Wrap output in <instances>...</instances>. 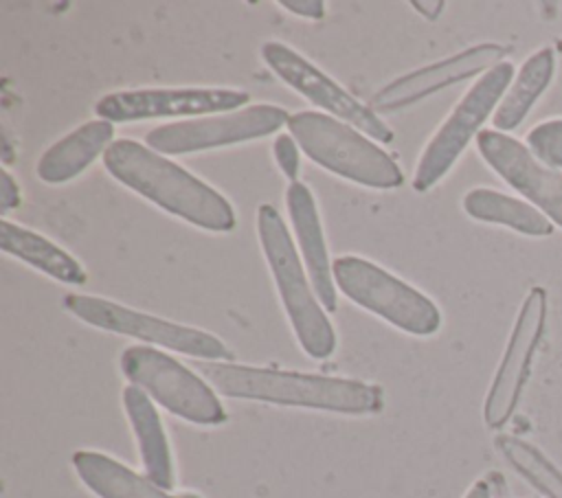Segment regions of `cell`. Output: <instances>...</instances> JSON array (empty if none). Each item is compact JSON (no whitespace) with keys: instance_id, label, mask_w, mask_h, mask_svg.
<instances>
[{"instance_id":"6da1fadb","label":"cell","mask_w":562,"mask_h":498,"mask_svg":"<svg viewBox=\"0 0 562 498\" xmlns=\"http://www.w3.org/2000/svg\"><path fill=\"white\" fill-rule=\"evenodd\" d=\"M103 165L123 186L198 228L228 233L237 224L222 193L147 145L119 138L105 149Z\"/></svg>"},{"instance_id":"7a4b0ae2","label":"cell","mask_w":562,"mask_h":498,"mask_svg":"<svg viewBox=\"0 0 562 498\" xmlns=\"http://www.w3.org/2000/svg\"><path fill=\"white\" fill-rule=\"evenodd\" d=\"M198 371L217 393L235 399L342 415H369L382 406V391L378 386L349 377L261 369L233 362H198Z\"/></svg>"},{"instance_id":"3957f363","label":"cell","mask_w":562,"mask_h":498,"mask_svg":"<svg viewBox=\"0 0 562 498\" xmlns=\"http://www.w3.org/2000/svg\"><path fill=\"white\" fill-rule=\"evenodd\" d=\"M257 237L301 349L314 360L329 358L336 349V331L299 259L294 239L272 204L257 208Z\"/></svg>"},{"instance_id":"277c9868","label":"cell","mask_w":562,"mask_h":498,"mask_svg":"<svg viewBox=\"0 0 562 498\" xmlns=\"http://www.w3.org/2000/svg\"><path fill=\"white\" fill-rule=\"evenodd\" d=\"M299 149L323 169L371 189H395L404 176L397 162L360 129L325 112L301 110L285 123Z\"/></svg>"},{"instance_id":"5b68a950","label":"cell","mask_w":562,"mask_h":498,"mask_svg":"<svg viewBox=\"0 0 562 498\" xmlns=\"http://www.w3.org/2000/svg\"><path fill=\"white\" fill-rule=\"evenodd\" d=\"M514 75V64L505 59L490 68L485 75H481L468 88V92L459 99L446 121L430 136L417 160L413 173V189L417 193L432 189L441 178H446V173L454 167L472 138L483 132V123L494 116Z\"/></svg>"},{"instance_id":"8992f818","label":"cell","mask_w":562,"mask_h":498,"mask_svg":"<svg viewBox=\"0 0 562 498\" xmlns=\"http://www.w3.org/2000/svg\"><path fill=\"white\" fill-rule=\"evenodd\" d=\"M331 270L336 290L362 309H369L413 336H432L439 331V307L417 287L404 283L389 270L356 254L334 259Z\"/></svg>"},{"instance_id":"52a82bcc","label":"cell","mask_w":562,"mask_h":498,"mask_svg":"<svg viewBox=\"0 0 562 498\" xmlns=\"http://www.w3.org/2000/svg\"><path fill=\"white\" fill-rule=\"evenodd\" d=\"M119 364L132 386L140 388L171 415L198 426L226 421V410L211 384L165 351L132 344L121 353Z\"/></svg>"},{"instance_id":"ba28073f","label":"cell","mask_w":562,"mask_h":498,"mask_svg":"<svg viewBox=\"0 0 562 498\" xmlns=\"http://www.w3.org/2000/svg\"><path fill=\"white\" fill-rule=\"evenodd\" d=\"M64 307L90 327L130 336L191 358H200L204 362H228L233 358L231 349L209 331L171 322L101 296L68 294L64 298Z\"/></svg>"},{"instance_id":"9c48e42d","label":"cell","mask_w":562,"mask_h":498,"mask_svg":"<svg viewBox=\"0 0 562 498\" xmlns=\"http://www.w3.org/2000/svg\"><path fill=\"white\" fill-rule=\"evenodd\" d=\"M288 116L290 114L279 105L259 103L233 112H220L213 116L209 114L200 118L158 125L147 132L145 143L149 149L169 156L206 151L274 134L288 123Z\"/></svg>"},{"instance_id":"30bf717a","label":"cell","mask_w":562,"mask_h":498,"mask_svg":"<svg viewBox=\"0 0 562 498\" xmlns=\"http://www.w3.org/2000/svg\"><path fill=\"white\" fill-rule=\"evenodd\" d=\"M261 59L266 66L294 92L312 101L316 107L325 110L329 116L345 121L347 125L360 129L371 140L391 143L393 129L331 77L318 70L310 59L299 55L283 42H263Z\"/></svg>"},{"instance_id":"8fae6325","label":"cell","mask_w":562,"mask_h":498,"mask_svg":"<svg viewBox=\"0 0 562 498\" xmlns=\"http://www.w3.org/2000/svg\"><path fill=\"white\" fill-rule=\"evenodd\" d=\"M544 320H547V292L544 287L536 285L527 292L518 309L505 353L492 377V384L483 404V419L487 428H503L512 419L520 401L525 382L529 377L533 353L544 333Z\"/></svg>"},{"instance_id":"7c38bea8","label":"cell","mask_w":562,"mask_h":498,"mask_svg":"<svg viewBox=\"0 0 562 498\" xmlns=\"http://www.w3.org/2000/svg\"><path fill=\"white\" fill-rule=\"evenodd\" d=\"M248 92L233 88H149L119 90L94 103V114L110 123H132L165 116H209L233 112L248 103Z\"/></svg>"},{"instance_id":"4fadbf2b","label":"cell","mask_w":562,"mask_h":498,"mask_svg":"<svg viewBox=\"0 0 562 498\" xmlns=\"http://www.w3.org/2000/svg\"><path fill=\"white\" fill-rule=\"evenodd\" d=\"M476 149L481 158L522 195V200L562 228V171L549 169L525 143L498 129H483L476 136Z\"/></svg>"},{"instance_id":"5bb4252c","label":"cell","mask_w":562,"mask_h":498,"mask_svg":"<svg viewBox=\"0 0 562 498\" xmlns=\"http://www.w3.org/2000/svg\"><path fill=\"white\" fill-rule=\"evenodd\" d=\"M509 50H512L509 46L494 44V42L470 46L457 55H450L441 61H435L430 66L417 68L413 72H406V75L393 79L391 83H386L371 97L369 107L375 114L378 112H397L402 107H408L448 86L472 79L476 75L479 77L485 75L490 68L505 61Z\"/></svg>"},{"instance_id":"9a60e30c","label":"cell","mask_w":562,"mask_h":498,"mask_svg":"<svg viewBox=\"0 0 562 498\" xmlns=\"http://www.w3.org/2000/svg\"><path fill=\"white\" fill-rule=\"evenodd\" d=\"M285 204L288 215L292 222L294 237L301 248V259L305 265V272L312 281V287L321 301V305L327 312H334L338 305L336 296V283H334V261L329 259L321 215L316 208V200L307 184L303 182H290L285 191Z\"/></svg>"},{"instance_id":"2e32d148","label":"cell","mask_w":562,"mask_h":498,"mask_svg":"<svg viewBox=\"0 0 562 498\" xmlns=\"http://www.w3.org/2000/svg\"><path fill=\"white\" fill-rule=\"evenodd\" d=\"M114 123L94 118L57 143H53L37 160L35 173L46 184H64L83 173L114 143Z\"/></svg>"},{"instance_id":"e0dca14e","label":"cell","mask_w":562,"mask_h":498,"mask_svg":"<svg viewBox=\"0 0 562 498\" xmlns=\"http://www.w3.org/2000/svg\"><path fill=\"white\" fill-rule=\"evenodd\" d=\"M123 406L136 439L138 456L143 463L145 476L162 487L171 489L173 487V459H171V448L162 428V419L151 401L149 395H145L136 386H125L123 388Z\"/></svg>"},{"instance_id":"ac0fdd59","label":"cell","mask_w":562,"mask_h":498,"mask_svg":"<svg viewBox=\"0 0 562 498\" xmlns=\"http://www.w3.org/2000/svg\"><path fill=\"white\" fill-rule=\"evenodd\" d=\"M72 467L79 480L99 498H176L147 476L97 450H77Z\"/></svg>"},{"instance_id":"d6986e66","label":"cell","mask_w":562,"mask_h":498,"mask_svg":"<svg viewBox=\"0 0 562 498\" xmlns=\"http://www.w3.org/2000/svg\"><path fill=\"white\" fill-rule=\"evenodd\" d=\"M553 75H555L553 46H542L536 53H531L516 70L509 88L505 90L492 116L494 129L505 134L516 129L527 118V114L538 103V99L544 94Z\"/></svg>"},{"instance_id":"ffe728a7","label":"cell","mask_w":562,"mask_h":498,"mask_svg":"<svg viewBox=\"0 0 562 498\" xmlns=\"http://www.w3.org/2000/svg\"><path fill=\"white\" fill-rule=\"evenodd\" d=\"M0 248L2 252L29 263L31 268L44 272L59 283L83 285L88 281L86 270L66 250L55 246L44 235L9 219L0 222Z\"/></svg>"},{"instance_id":"44dd1931","label":"cell","mask_w":562,"mask_h":498,"mask_svg":"<svg viewBox=\"0 0 562 498\" xmlns=\"http://www.w3.org/2000/svg\"><path fill=\"white\" fill-rule=\"evenodd\" d=\"M463 211L479 222L512 228L529 237H547L553 233V222L533 204L507 193L476 186L463 195Z\"/></svg>"},{"instance_id":"7402d4cb","label":"cell","mask_w":562,"mask_h":498,"mask_svg":"<svg viewBox=\"0 0 562 498\" xmlns=\"http://www.w3.org/2000/svg\"><path fill=\"white\" fill-rule=\"evenodd\" d=\"M496 448L544 498H562V472L536 445L514 434H498Z\"/></svg>"},{"instance_id":"603a6c76","label":"cell","mask_w":562,"mask_h":498,"mask_svg":"<svg viewBox=\"0 0 562 498\" xmlns=\"http://www.w3.org/2000/svg\"><path fill=\"white\" fill-rule=\"evenodd\" d=\"M525 145L542 165L562 171V118H549L533 125L527 132Z\"/></svg>"},{"instance_id":"cb8c5ba5","label":"cell","mask_w":562,"mask_h":498,"mask_svg":"<svg viewBox=\"0 0 562 498\" xmlns=\"http://www.w3.org/2000/svg\"><path fill=\"white\" fill-rule=\"evenodd\" d=\"M272 154H274V160H277L281 173L288 180L296 182L299 167H301V156H299L296 140L290 134H277L274 143H272Z\"/></svg>"},{"instance_id":"d4e9b609","label":"cell","mask_w":562,"mask_h":498,"mask_svg":"<svg viewBox=\"0 0 562 498\" xmlns=\"http://www.w3.org/2000/svg\"><path fill=\"white\" fill-rule=\"evenodd\" d=\"M283 9H288L294 15L307 18V20H321L325 15V2L323 0H283L279 2Z\"/></svg>"},{"instance_id":"484cf974","label":"cell","mask_w":562,"mask_h":498,"mask_svg":"<svg viewBox=\"0 0 562 498\" xmlns=\"http://www.w3.org/2000/svg\"><path fill=\"white\" fill-rule=\"evenodd\" d=\"M0 202H2V213H9L20 204V184L13 180V176L2 169L0 173Z\"/></svg>"},{"instance_id":"4316f807","label":"cell","mask_w":562,"mask_h":498,"mask_svg":"<svg viewBox=\"0 0 562 498\" xmlns=\"http://www.w3.org/2000/svg\"><path fill=\"white\" fill-rule=\"evenodd\" d=\"M422 15H426L428 20H435V18H439V13H441V9L446 7V2H441V0H432V2H419V0H413L411 2Z\"/></svg>"},{"instance_id":"83f0119b","label":"cell","mask_w":562,"mask_h":498,"mask_svg":"<svg viewBox=\"0 0 562 498\" xmlns=\"http://www.w3.org/2000/svg\"><path fill=\"white\" fill-rule=\"evenodd\" d=\"M463 498H492L490 485H487L485 480H476V483L468 489V494H465Z\"/></svg>"},{"instance_id":"f1b7e54d","label":"cell","mask_w":562,"mask_h":498,"mask_svg":"<svg viewBox=\"0 0 562 498\" xmlns=\"http://www.w3.org/2000/svg\"><path fill=\"white\" fill-rule=\"evenodd\" d=\"M558 50H562V37L558 39Z\"/></svg>"}]
</instances>
